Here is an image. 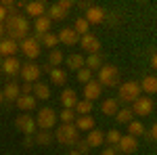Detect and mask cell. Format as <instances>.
<instances>
[{
    "mask_svg": "<svg viewBox=\"0 0 157 155\" xmlns=\"http://www.w3.org/2000/svg\"><path fill=\"white\" fill-rule=\"evenodd\" d=\"M117 109H120L117 99H105V101H103V105H101V111H103L105 115H115V113H117Z\"/></svg>",
    "mask_w": 157,
    "mask_h": 155,
    "instance_id": "f546056e",
    "label": "cell"
},
{
    "mask_svg": "<svg viewBox=\"0 0 157 155\" xmlns=\"http://www.w3.org/2000/svg\"><path fill=\"white\" fill-rule=\"evenodd\" d=\"M36 103H38V101L32 95H19V99L15 101V105L21 109L23 113H29L32 109H36Z\"/></svg>",
    "mask_w": 157,
    "mask_h": 155,
    "instance_id": "44dd1931",
    "label": "cell"
},
{
    "mask_svg": "<svg viewBox=\"0 0 157 155\" xmlns=\"http://www.w3.org/2000/svg\"><path fill=\"white\" fill-rule=\"evenodd\" d=\"M105 17H107V13L103 11L101 6H90L88 11H86L84 15V19L88 21V25H98V23H105Z\"/></svg>",
    "mask_w": 157,
    "mask_h": 155,
    "instance_id": "4fadbf2b",
    "label": "cell"
},
{
    "mask_svg": "<svg viewBox=\"0 0 157 155\" xmlns=\"http://www.w3.org/2000/svg\"><path fill=\"white\" fill-rule=\"evenodd\" d=\"M21 78H23V82H29V84H36L40 80V76H42V69H40V65L34 63V61H27V63H21Z\"/></svg>",
    "mask_w": 157,
    "mask_h": 155,
    "instance_id": "52a82bcc",
    "label": "cell"
},
{
    "mask_svg": "<svg viewBox=\"0 0 157 155\" xmlns=\"http://www.w3.org/2000/svg\"><path fill=\"white\" fill-rule=\"evenodd\" d=\"M117 149H120L121 153H126V155L136 153V149H138V138H134V136H130V134H121L120 143H117Z\"/></svg>",
    "mask_w": 157,
    "mask_h": 155,
    "instance_id": "8fae6325",
    "label": "cell"
},
{
    "mask_svg": "<svg viewBox=\"0 0 157 155\" xmlns=\"http://www.w3.org/2000/svg\"><path fill=\"white\" fill-rule=\"evenodd\" d=\"M84 141L88 143V147H90V149H98L101 145L105 143V132H101V130H97V128H94V130H90L88 134H86Z\"/></svg>",
    "mask_w": 157,
    "mask_h": 155,
    "instance_id": "ac0fdd59",
    "label": "cell"
},
{
    "mask_svg": "<svg viewBox=\"0 0 157 155\" xmlns=\"http://www.w3.org/2000/svg\"><path fill=\"white\" fill-rule=\"evenodd\" d=\"M57 44H59V38H57V34H52V32H48V34H42V38H40V46H46V48H57Z\"/></svg>",
    "mask_w": 157,
    "mask_h": 155,
    "instance_id": "e575fe53",
    "label": "cell"
},
{
    "mask_svg": "<svg viewBox=\"0 0 157 155\" xmlns=\"http://www.w3.org/2000/svg\"><path fill=\"white\" fill-rule=\"evenodd\" d=\"M101 155H117V153H115L113 147H109V149H103V153H101Z\"/></svg>",
    "mask_w": 157,
    "mask_h": 155,
    "instance_id": "681fc988",
    "label": "cell"
},
{
    "mask_svg": "<svg viewBox=\"0 0 157 155\" xmlns=\"http://www.w3.org/2000/svg\"><path fill=\"white\" fill-rule=\"evenodd\" d=\"M50 82L55 84V86H65V84H67V72L61 69V67L50 69Z\"/></svg>",
    "mask_w": 157,
    "mask_h": 155,
    "instance_id": "484cf974",
    "label": "cell"
},
{
    "mask_svg": "<svg viewBox=\"0 0 157 155\" xmlns=\"http://www.w3.org/2000/svg\"><path fill=\"white\" fill-rule=\"evenodd\" d=\"M50 25H52V21L46 15H42V17H38L36 21H34V29H36V34H48Z\"/></svg>",
    "mask_w": 157,
    "mask_h": 155,
    "instance_id": "83f0119b",
    "label": "cell"
},
{
    "mask_svg": "<svg viewBox=\"0 0 157 155\" xmlns=\"http://www.w3.org/2000/svg\"><path fill=\"white\" fill-rule=\"evenodd\" d=\"M92 107H94V105L84 99V101H78V103H75L73 111H75V115H90V113H92Z\"/></svg>",
    "mask_w": 157,
    "mask_h": 155,
    "instance_id": "836d02e7",
    "label": "cell"
},
{
    "mask_svg": "<svg viewBox=\"0 0 157 155\" xmlns=\"http://www.w3.org/2000/svg\"><path fill=\"white\" fill-rule=\"evenodd\" d=\"M32 96L34 99H42V101H46V99H50V86L44 82H36L34 84V90H32Z\"/></svg>",
    "mask_w": 157,
    "mask_h": 155,
    "instance_id": "cb8c5ba5",
    "label": "cell"
},
{
    "mask_svg": "<svg viewBox=\"0 0 157 155\" xmlns=\"http://www.w3.org/2000/svg\"><path fill=\"white\" fill-rule=\"evenodd\" d=\"M52 134H55V141H59L61 145H67V147H73L80 141V132L73 124H61Z\"/></svg>",
    "mask_w": 157,
    "mask_h": 155,
    "instance_id": "7a4b0ae2",
    "label": "cell"
},
{
    "mask_svg": "<svg viewBox=\"0 0 157 155\" xmlns=\"http://www.w3.org/2000/svg\"><path fill=\"white\" fill-rule=\"evenodd\" d=\"M130 109H132L134 115H151V113L155 111V103H153V99H149V96H138L132 103Z\"/></svg>",
    "mask_w": 157,
    "mask_h": 155,
    "instance_id": "ba28073f",
    "label": "cell"
},
{
    "mask_svg": "<svg viewBox=\"0 0 157 155\" xmlns=\"http://www.w3.org/2000/svg\"><path fill=\"white\" fill-rule=\"evenodd\" d=\"M6 17H9V13H6L4 9H2V6H0V23H4V19H6Z\"/></svg>",
    "mask_w": 157,
    "mask_h": 155,
    "instance_id": "c3c4849f",
    "label": "cell"
},
{
    "mask_svg": "<svg viewBox=\"0 0 157 155\" xmlns=\"http://www.w3.org/2000/svg\"><path fill=\"white\" fill-rule=\"evenodd\" d=\"M145 132H147V136H149L151 141H155V138H157V124H151V128L145 130Z\"/></svg>",
    "mask_w": 157,
    "mask_h": 155,
    "instance_id": "7bdbcfd3",
    "label": "cell"
},
{
    "mask_svg": "<svg viewBox=\"0 0 157 155\" xmlns=\"http://www.w3.org/2000/svg\"><path fill=\"white\" fill-rule=\"evenodd\" d=\"M63 63L67 65V69L78 72V69H82V67H84V57H82L80 52H73V55H69V57H65Z\"/></svg>",
    "mask_w": 157,
    "mask_h": 155,
    "instance_id": "603a6c76",
    "label": "cell"
},
{
    "mask_svg": "<svg viewBox=\"0 0 157 155\" xmlns=\"http://www.w3.org/2000/svg\"><path fill=\"white\" fill-rule=\"evenodd\" d=\"M101 65H103L101 55H88V57L84 59V67H86V69H90V72H97V69H101Z\"/></svg>",
    "mask_w": 157,
    "mask_h": 155,
    "instance_id": "4dcf8cb0",
    "label": "cell"
},
{
    "mask_svg": "<svg viewBox=\"0 0 157 155\" xmlns=\"http://www.w3.org/2000/svg\"><path fill=\"white\" fill-rule=\"evenodd\" d=\"M78 80H80V82H90V80H92V72H90V69H86V67H82V69H78Z\"/></svg>",
    "mask_w": 157,
    "mask_h": 155,
    "instance_id": "ab89813d",
    "label": "cell"
},
{
    "mask_svg": "<svg viewBox=\"0 0 157 155\" xmlns=\"http://www.w3.org/2000/svg\"><path fill=\"white\" fill-rule=\"evenodd\" d=\"M115 119L120 122V124H130L134 119V113L130 107H124V109H117V113H115Z\"/></svg>",
    "mask_w": 157,
    "mask_h": 155,
    "instance_id": "8d00e7d4",
    "label": "cell"
},
{
    "mask_svg": "<svg viewBox=\"0 0 157 155\" xmlns=\"http://www.w3.org/2000/svg\"><path fill=\"white\" fill-rule=\"evenodd\" d=\"M46 17H48L50 21H61V19L67 17V11H63L59 4H52V6L48 9V13H46Z\"/></svg>",
    "mask_w": 157,
    "mask_h": 155,
    "instance_id": "d590c367",
    "label": "cell"
},
{
    "mask_svg": "<svg viewBox=\"0 0 157 155\" xmlns=\"http://www.w3.org/2000/svg\"><path fill=\"white\" fill-rule=\"evenodd\" d=\"M138 86H140V92H145V95H155L157 92V78L155 76H145V78L138 82Z\"/></svg>",
    "mask_w": 157,
    "mask_h": 155,
    "instance_id": "7402d4cb",
    "label": "cell"
},
{
    "mask_svg": "<svg viewBox=\"0 0 157 155\" xmlns=\"http://www.w3.org/2000/svg\"><path fill=\"white\" fill-rule=\"evenodd\" d=\"M71 29L78 34V36H86V34H90V25H88V21H86L84 17H78Z\"/></svg>",
    "mask_w": 157,
    "mask_h": 155,
    "instance_id": "1f68e13d",
    "label": "cell"
},
{
    "mask_svg": "<svg viewBox=\"0 0 157 155\" xmlns=\"http://www.w3.org/2000/svg\"><path fill=\"white\" fill-rule=\"evenodd\" d=\"M128 134L134 136V138L143 136V134H145V124H143V122H138V119H132V122L128 124Z\"/></svg>",
    "mask_w": 157,
    "mask_h": 155,
    "instance_id": "d6a6232c",
    "label": "cell"
},
{
    "mask_svg": "<svg viewBox=\"0 0 157 155\" xmlns=\"http://www.w3.org/2000/svg\"><path fill=\"white\" fill-rule=\"evenodd\" d=\"M55 141V134L50 130H36L34 134V145H50Z\"/></svg>",
    "mask_w": 157,
    "mask_h": 155,
    "instance_id": "4316f807",
    "label": "cell"
},
{
    "mask_svg": "<svg viewBox=\"0 0 157 155\" xmlns=\"http://www.w3.org/2000/svg\"><path fill=\"white\" fill-rule=\"evenodd\" d=\"M57 38H59V42H63L65 46H75L78 40H80V36L73 32L71 27H63L59 34H57Z\"/></svg>",
    "mask_w": 157,
    "mask_h": 155,
    "instance_id": "e0dca14e",
    "label": "cell"
},
{
    "mask_svg": "<svg viewBox=\"0 0 157 155\" xmlns=\"http://www.w3.org/2000/svg\"><path fill=\"white\" fill-rule=\"evenodd\" d=\"M23 9H25V15H27V17L38 19V17H42V15H44L46 4H44V2H40V0H32V2H25Z\"/></svg>",
    "mask_w": 157,
    "mask_h": 155,
    "instance_id": "9a60e30c",
    "label": "cell"
},
{
    "mask_svg": "<svg viewBox=\"0 0 157 155\" xmlns=\"http://www.w3.org/2000/svg\"><path fill=\"white\" fill-rule=\"evenodd\" d=\"M138 96H143L138 82L128 80V82H121L120 86H117V101H124V103H134Z\"/></svg>",
    "mask_w": 157,
    "mask_h": 155,
    "instance_id": "277c9868",
    "label": "cell"
},
{
    "mask_svg": "<svg viewBox=\"0 0 157 155\" xmlns=\"http://www.w3.org/2000/svg\"><path fill=\"white\" fill-rule=\"evenodd\" d=\"M73 126L78 128V132H90L94 130V118L92 115H78Z\"/></svg>",
    "mask_w": 157,
    "mask_h": 155,
    "instance_id": "ffe728a7",
    "label": "cell"
},
{
    "mask_svg": "<svg viewBox=\"0 0 157 155\" xmlns=\"http://www.w3.org/2000/svg\"><path fill=\"white\" fill-rule=\"evenodd\" d=\"M15 126H17V130H19V132H23L25 136H34L36 130H38L34 118H32V115H27V113L17 115V118H15Z\"/></svg>",
    "mask_w": 157,
    "mask_h": 155,
    "instance_id": "9c48e42d",
    "label": "cell"
},
{
    "mask_svg": "<svg viewBox=\"0 0 157 155\" xmlns=\"http://www.w3.org/2000/svg\"><path fill=\"white\" fill-rule=\"evenodd\" d=\"M2 38H4V25L0 23V40H2Z\"/></svg>",
    "mask_w": 157,
    "mask_h": 155,
    "instance_id": "816d5d0a",
    "label": "cell"
},
{
    "mask_svg": "<svg viewBox=\"0 0 157 155\" xmlns=\"http://www.w3.org/2000/svg\"><path fill=\"white\" fill-rule=\"evenodd\" d=\"M78 6H80V9H84V11H88V9H90V6H92V4H90V2H80V4H78Z\"/></svg>",
    "mask_w": 157,
    "mask_h": 155,
    "instance_id": "f907efd6",
    "label": "cell"
},
{
    "mask_svg": "<svg viewBox=\"0 0 157 155\" xmlns=\"http://www.w3.org/2000/svg\"><path fill=\"white\" fill-rule=\"evenodd\" d=\"M19 52V42H15L11 38H2L0 40V57L6 59V57H17Z\"/></svg>",
    "mask_w": 157,
    "mask_h": 155,
    "instance_id": "7c38bea8",
    "label": "cell"
},
{
    "mask_svg": "<svg viewBox=\"0 0 157 155\" xmlns=\"http://www.w3.org/2000/svg\"><path fill=\"white\" fill-rule=\"evenodd\" d=\"M57 4H59L63 11H67V13H69V9L73 6V2H71V0H61V2H57Z\"/></svg>",
    "mask_w": 157,
    "mask_h": 155,
    "instance_id": "ee69618b",
    "label": "cell"
},
{
    "mask_svg": "<svg viewBox=\"0 0 157 155\" xmlns=\"http://www.w3.org/2000/svg\"><path fill=\"white\" fill-rule=\"evenodd\" d=\"M149 65H151V67H157V57H155V52H151V59H149Z\"/></svg>",
    "mask_w": 157,
    "mask_h": 155,
    "instance_id": "7dc6e473",
    "label": "cell"
},
{
    "mask_svg": "<svg viewBox=\"0 0 157 155\" xmlns=\"http://www.w3.org/2000/svg\"><path fill=\"white\" fill-rule=\"evenodd\" d=\"M75 103H78V92L73 88H65L61 92V105H63V109H73Z\"/></svg>",
    "mask_w": 157,
    "mask_h": 155,
    "instance_id": "d6986e66",
    "label": "cell"
},
{
    "mask_svg": "<svg viewBox=\"0 0 157 155\" xmlns=\"http://www.w3.org/2000/svg\"><path fill=\"white\" fill-rule=\"evenodd\" d=\"M23 145H25V147H32V145H34V136H25Z\"/></svg>",
    "mask_w": 157,
    "mask_h": 155,
    "instance_id": "bcb514c9",
    "label": "cell"
},
{
    "mask_svg": "<svg viewBox=\"0 0 157 155\" xmlns=\"http://www.w3.org/2000/svg\"><path fill=\"white\" fill-rule=\"evenodd\" d=\"M65 61V55H63V50L61 48H52L48 52V65L55 69V67H61V63Z\"/></svg>",
    "mask_w": 157,
    "mask_h": 155,
    "instance_id": "f1b7e54d",
    "label": "cell"
},
{
    "mask_svg": "<svg viewBox=\"0 0 157 155\" xmlns=\"http://www.w3.org/2000/svg\"><path fill=\"white\" fill-rule=\"evenodd\" d=\"M0 69L6 73V76H15V73H19V69H21V61L17 59V57H6V59H2V63H0Z\"/></svg>",
    "mask_w": 157,
    "mask_h": 155,
    "instance_id": "2e32d148",
    "label": "cell"
},
{
    "mask_svg": "<svg viewBox=\"0 0 157 155\" xmlns=\"http://www.w3.org/2000/svg\"><path fill=\"white\" fill-rule=\"evenodd\" d=\"M101 92H103V86H101L94 78H92L90 82L84 84V99H86V101H90V103H92V101L101 99Z\"/></svg>",
    "mask_w": 157,
    "mask_h": 155,
    "instance_id": "5bb4252c",
    "label": "cell"
},
{
    "mask_svg": "<svg viewBox=\"0 0 157 155\" xmlns=\"http://www.w3.org/2000/svg\"><path fill=\"white\" fill-rule=\"evenodd\" d=\"M19 90H21V95H32V90H34V84L23 82L21 86H19Z\"/></svg>",
    "mask_w": 157,
    "mask_h": 155,
    "instance_id": "b9f144b4",
    "label": "cell"
},
{
    "mask_svg": "<svg viewBox=\"0 0 157 155\" xmlns=\"http://www.w3.org/2000/svg\"><path fill=\"white\" fill-rule=\"evenodd\" d=\"M19 50L25 55V59H27V61H34V59H38V57L42 55V46H40L32 36H27L25 40L19 42Z\"/></svg>",
    "mask_w": 157,
    "mask_h": 155,
    "instance_id": "8992f818",
    "label": "cell"
},
{
    "mask_svg": "<svg viewBox=\"0 0 157 155\" xmlns=\"http://www.w3.org/2000/svg\"><path fill=\"white\" fill-rule=\"evenodd\" d=\"M0 63H2V57H0Z\"/></svg>",
    "mask_w": 157,
    "mask_h": 155,
    "instance_id": "11a10c76",
    "label": "cell"
},
{
    "mask_svg": "<svg viewBox=\"0 0 157 155\" xmlns=\"http://www.w3.org/2000/svg\"><path fill=\"white\" fill-rule=\"evenodd\" d=\"M19 95H21L19 84H15V82H6V86L2 88V96H4V101H17Z\"/></svg>",
    "mask_w": 157,
    "mask_h": 155,
    "instance_id": "d4e9b609",
    "label": "cell"
},
{
    "mask_svg": "<svg viewBox=\"0 0 157 155\" xmlns=\"http://www.w3.org/2000/svg\"><path fill=\"white\" fill-rule=\"evenodd\" d=\"M80 48H84L88 55H98V50H101V42H98L97 36L86 34V36L80 38Z\"/></svg>",
    "mask_w": 157,
    "mask_h": 155,
    "instance_id": "30bf717a",
    "label": "cell"
},
{
    "mask_svg": "<svg viewBox=\"0 0 157 155\" xmlns=\"http://www.w3.org/2000/svg\"><path fill=\"white\" fill-rule=\"evenodd\" d=\"M69 155H80V153H78L75 149H71V151H69Z\"/></svg>",
    "mask_w": 157,
    "mask_h": 155,
    "instance_id": "f5cc1de1",
    "label": "cell"
},
{
    "mask_svg": "<svg viewBox=\"0 0 157 155\" xmlns=\"http://www.w3.org/2000/svg\"><path fill=\"white\" fill-rule=\"evenodd\" d=\"M97 82L101 86H107V88H115V86H120V69L115 67V65H101V69H98V78Z\"/></svg>",
    "mask_w": 157,
    "mask_h": 155,
    "instance_id": "3957f363",
    "label": "cell"
},
{
    "mask_svg": "<svg viewBox=\"0 0 157 155\" xmlns=\"http://www.w3.org/2000/svg\"><path fill=\"white\" fill-rule=\"evenodd\" d=\"M73 147H75V151H78L80 155H90V147H88V143H86V141H82V138L73 145Z\"/></svg>",
    "mask_w": 157,
    "mask_h": 155,
    "instance_id": "60d3db41",
    "label": "cell"
},
{
    "mask_svg": "<svg viewBox=\"0 0 157 155\" xmlns=\"http://www.w3.org/2000/svg\"><path fill=\"white\" fill-rule=\"evenodd\" d=\"M4 103V96H2V90H0V105Z\"/></svg>",
    "mask_w": 157,
    "mask_h": 155,
    "instance_id": "db71d44e",
    "label": "cell"
},
{
    "mask_svg": "<svg viewBox=\"0 0 157 155\" xmlns=\"http://www.w3.org/2000/svg\"><path fill=\"white\" fill-rule=\"evenodd\" d=\"M120 138H121V132H120V130H115V128H113V130H109L107 134H105V141L109 143V147L117 145V143H120Z\"/></svg>",
    "mask_w": 157,
    "mask_h": 155,
    "instance_id": "74e56055",
    "label": "cell"
},
{
    "mask_svg": "<svg viewBox=\"0 0 157 155\" xmlns=\"http://www.w3.org/2000/svg\"><path fill=\"white\" fill-rule=\"evenodd\" d=\"M4 34H9L11 40L15 42H21L27 38V32H29V21H27V17L25 15H17V13H13L9 15L6 19H4Z\"/></svg>",
    "mask_w": 157,
    "mask_h": 155,
    "instance_id": "6da1fadb",
    "label": "cell"
},
{
    "mask_svg": "<svg viewBox=\"0 0 157 155\" xmlns=\"http://www.w3.org/2000/svg\"><path fill=\"white\" fill-rule=\"evenodd\" d=\"M57 119H59V115H57V111L50 107H42L38 109V115H36V128L38 130H52L55 126H57Z\"/></svg>",
    "mask_w": 157,
    "mask_h": 155,
    "instance_id": "5b68a950",
    "label": "cell"
},
{
    "mask_svg": "<svg viewBox=\"0 0 157 155\" xmlns=\"http://www.w3.org/2000/svg\"><path fill=\"white\" fill-rule=\"evenodd\" d=\"M75 118H78V115H75L73 109H63V111H61V124H73Z\"/></svg>",
    "mask_w": 157,
    "mask_h": 155,
    "instance_id": "f35d334b",
    "label": "cell"
},
{
    "mask_svg": "<svg viewBox=\"0 0 157 155\" xmlns=\"http://www.w3.org/2000/svg\"><path fill=\"white\" fill-rule=\"evenodd\" d=\"M105 21H107V23H111V25H115V23H117V17L111 13V15H107V17H105Z\"/></svg>",
    "mask_w": 157,
    "mask_h": 155,
    "instance_id": "f6af8a7d",
    "label": "cell"
}]
</instances>
